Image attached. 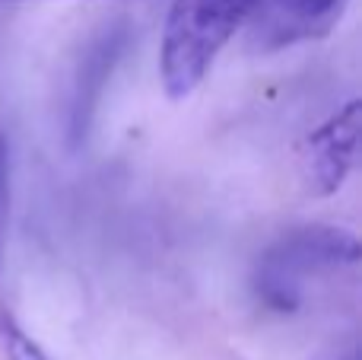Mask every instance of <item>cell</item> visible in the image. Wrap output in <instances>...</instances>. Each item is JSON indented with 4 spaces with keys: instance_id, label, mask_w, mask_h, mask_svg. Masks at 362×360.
<instances>
[{
    "instance_id": "cell-5",
    "label": "cell",
    "mask_w": 362,
    "mask_h": 360,
    "mask_svg": "<svg viewBox=\"0 0 362 360\" xmlns=\"http://www.w3.org/2000/svg\"><path fill=\"white\" fill-rule=\"evenodd\" d=\"M359 125L362 106L353 99L308 137V179L318 195H331L344 185L359 147Z\"/></svg>"
},
{
    "instance_id": "cell-7",
    "label": "cell",
    "mask_w": 362,
    "mask_h": 360,
    "mask_svg": "<svg viewBox=\"0 0 362 360\" xmlns=\"http://www.w3.org/2000/svg\"><path fill=\"white\" fill-rule=\"evenodd\" d=\"M6 210H10V140L0 134V255H4Z\"/></svg>"
},
{
    "instance_id": "cell-1",
    "label": "cell",
    "mask_w": 362,
    "mask_h": 360,
    "mask_svg": "<svg viewBox=\"0 0 362 360\" xmlns=\"http://www.w3.org/2000/svg\"><path fill=\"white\" fill-rule=\"evenodd\" d=\"M257 0H175L165 16L159 74L169 99H187Z\"/></svg>"
},
{
    "instance_id": "cell-3",
    "label": "cell",
    "mask_w": 362,
    "mask_h": 360,
    "mask_svg": "<svg viewBox=\"0 0 362 360\" xmlns=\"http://www.w3.org/2000/svg\"><path fill=\"white\" fill-rule=\"evenodd\" d=\"M127 45V29L124 26H105L99 35L89 42V48L83 51L80 67L74 77V89H70V102H67V140L70 150H80L86 140L89 128H93L95 108L102 102L105 83L112 77L115 64L121 61Z\"/></svg>"
},
{
    "instance_id": "cell-2",
    "label": "cell",
    "mask_w": 362,
    "mask_h": 360,
    "mask_svg": "<svg viewBox=\"0 0 362 360\" xmlns=\"http://www.w3.org/2000/svg\"><path fill=\"white\" fill-rule=\"evenodd\" d=\"M359 261V242L337 227H299L274 242L255 268V293L267 310L293 313L302 300V284L321 271Z\"/></svg>"
},
{
    "instance_id": "cell-4",
    "label": "cell",
    "mask_w": 362,
    "mask_h": 360,
    "mask_svg": "<svg viewBox=\"0 0 362 360\" xmlns=\"http://www.w3.org/2000/svg\"><path fill=\"white\" fill-rule=\"evenodd\" d=\"M346 0H257L251 10V35L261 48H283L302 38L325 35Z\"/></svg>"
},
{
    "instance_id": "cell-6",
    "label": "cell",
    "mask_w": 362,
    "mask_h": 360,
    "mask_svg": "<svg viewBox=\"0 0 362 360\" xmlns=\"http://www.w3.org/2000/svg\"><path fill=\"white\" fill-rule=\"evenodd\" d=\"M0 342H4V351L10 360H51L42 351V344L32 342L16 325V319L6 316V313H0Z\"/></svg>"
}]
</instances>
